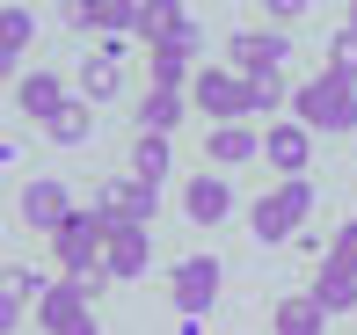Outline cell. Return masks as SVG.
Here are the masks:
<instances>
[{
  "instance_id": "4fadbf2b",
  "label": "cell",
  "mask_w": 357,
  "mask_h": 335,
  "mask_svg": "<svg viewBox=\"0 0 357 335\" xmlns=\"http://www.w3.org/2000/svg\"><path fill=\"white\" fill-rule=\"evenodd\" d=\"M146 263H153V241H146V226H117V233L102 241V277L132 284V277H146Z\"/></svg>"
},
{
  "instance_id": "ba28073f",
  "label": "cell",
  "mask_w": 357,
  "mask_h": 335,
  "mask_svg": "<svg viewBox=\"0 0 357 335\" xmlns=\"http://www.w3.org/2000/svg\"><path fill=\"white\" fill-rule=\"evenodd\" d=\"M37 321H44V335H95V313H88V292H80L73 277H59L52 292L37 299Z\"/></svg>"
},
{
  "instance_id": "277c9868",
  "label": "cell",
  "mask_w": 357,
  "mask_h": 335,
  "mask_svg": "<svg viewBox=\"0 0 357 335\" xmlns=\"http://www.w3.org/2000/svg\"><path fill=\"white\" fill-rule=\"evenodd\" d=\"M306 219H314V182H306V175H299V182L263 189V197L248 204V226H255V241H270V248H278V241H291V233H299Z\"/></svg>"
},
{
  "instance_id": "5b68a950",
  "label": "cell",
  "mask_w": 357,
  "mask_h": 335,
  "mask_svg": "<svg viewBox=\"0 0 357 335\" xmlns=\"http://www.w3.org/2000/svg\"><path fill=\"white\" fill-rule=\"evenodd\" d=\"M168 284H175V313H183V335H197V328H204V313H212V299H219V255H183Z\"/></svg>"
},
{
  "instance_id": "e0dca14e",
  "label": "cell",
  "mask_w": 357,
  "mask_h": 335,
  "mask_svg": "<svg viewBox=\"0 0 357 335\" xmlns=\"http://www.w3.org/2000/svg\"><path fill=\"white\" fill-rule=\"evenodd\" d=\"M306 299H314L321 313H357V277H350V270H335V263H321L314 284H306Z\"/></svg>"
},
{
  "instance_id": "30bf717a",
  "label": "cell",
  "mask_w": 357,
  "mask_h": 335,
  "mask_svg": "<svg viewBox=\"0 0 357 335\" xmlns=\"http://www.w3.org/2000/svg\"><path fill=\"white\" fill-rule=\"evenodd\" d=\"M263 161L270 168H278V182H299V175H306V161H314V132H306V124H270V132H263Z\"/></svg>"
},
{
  "instance_id": "5bb4252c",
  "label": "cell",
  "mask_w": 357,
  "mask_h": 335,
  "mask_svg": "<svg viewBox=\"0 0 357 335\" xmlns=\"http://www.w3.org/2000/svg\"><path fill=\"white\" fill-rule=\"evenodd\" d=\"M66 102H73V88L59 81V73H22V81H15V109H22V117H37V124H52Z\"/></svg>"
},
{
  "instance_id": "6da1fadb",
  "label": "cell",
  "mask_w": 357,
  "mask_h": 335,
  "mask_svg": "<svg viewBox=\"0 0 357 335\" xmlns=\"http://www.w3.org/2000/svg\"><path fill=\"white\" fill-rule=\"evenodd\" d=\"M190 102L212 124H248V117H263V109H284L291 95H284L278 73H270V81H248V73H234V66H204L197 81H190Z\"/></svg>"
},
{
  "instance_id": "7c38bea8",
  "label": "cell",
  "mask_w": 357,
  "mask_h": 335,
  "mask_svg": "<svg viewBox=\"0 0 357 335\" xmlns=\"http://www.w3.org/2000/svg\"><path fill=\"white\" fill-rule=\"evenodd\" d=\"M22 219L37 233H59L73 219V189L59 182V175H37V182H22Z\"/></svg>"
},
{
  "instance_id": "7402d4cb",
  "label": "cell",
  "mask_w": 357,
  "mask_h": 335,
  "mask_svg": "<svg viewBox=\"0 0 357 335\" xmlns=\"http://www.w3.org/2000/svg\"><path fill=\"white\" fill-rule=\"evenodd\" d=\"M183 81H197V73H190V52L153 44V88H160V95H183Z\"/></svg>"
},
{
  "instance_id": "3957f363",
  "label": "cell",
  "mask_w": 357,
  "mask_h": 335,
  "mask_svg": "<svg viewBox=\"0 0 357 335\" xmlns=\"http://www.w3.org/2000/svg\"><path fill=\"white\" fill-rule=\"evenodd\" d=\"M102 241H109V226L95 212H73L66 226L52 233V255H59V270H66V277L80 284V292H95V284H102Z\"/></svg>"
},
{
  "instance_id": "d6986e66",
  "label": "cell",
  "mask_w": 357,
  "mask_h": 335,
  "mask_svg": "<svg viewBox=\"0 0 357 335\" xmlns=\"http://www.w3.org/2000/svg\"><path fill=\"white\" fill-rule=\"evenodd\" d=\"M270 335H328V313L306 292H291V299H278V313H270Z\"/></svg>"
},
{
  "instance_id": "52a82bcc",
  "label": "cell",
  "mask_w": 357,
  "mask_h": 335,
  "mask_svg": "<svg viewBox=\"0 0 357 335\" xmlns=\"http://www.w3.org/2000/svg\"><path fill=\"white\" fill-rule=\"evenodd\" d=\"M153 204H160V189L132 182V175H109L102 197H95V219H102L109 233H117V226H146V219H153Z\"/></svg>"
},
{
  "instance_id": "ffe728a7",
  "label": "cell",
  "mask_w": 357,
  "mask_h": 335,
  "mask_svg": "<svg viewBox=\"0 0 357 335\" xmlns=\"http://www.w3.org/2000/svg\"><path fill=\"white\" fill-rule=\"evenodd\" d=\"M44 139H52V146H88V139H95V102H80V95H73V102L44 124Z\"/></svg>"
},
{
  "instance_id": "d4e9b609",
  "label": "cell",
  "mask_w": 357,
  "mask_h": 335,
  "mask_svg": "<svg viewBox=\"0 0 357 335\" xmlns=\"http://www.w3.org/2000/svg\"><path fill=\"white\" fill-rule=\"evenodd\" d=\"M0 284H8V292H15V299H22V306H37V299H44V292H52V284H44V277H37V270H29V263H15V270H0Z\"/></svg>"
},
{
  "instance_id": "cb8c5ba5",
  "label": "cell",
  "mask_w": 357,
  "mask_h": 335,
  "mask_svg": "<svg viewBox=\"0 0 357 335\" xmlns=\"http://www.w3.org/2000/svg\"><path fill=\"white\" fill-rule=\"evenodd\" d=\"M328 73L357 88V29H335V37H328Z\"/></svg>"
},
{
  "instance_id": "7a4b0ae2",
  "label": "cell",
  "mask_w": 357,
  "mask_h": 335,
  "mask_svg": "<svg viewBox=\"0 0 357 335\" xmlns=\"http://www.w3.org/2000/svg\"><path fill=\"white\" fill-rule=\"evenodd\" d=\"M291 124L306 132H357V88L321 73V81H299L291 88Z\"/></svg>"
},
{
  "instance_id": "83f0119b",
  "label": "cell",
  "mask_w": 357,
  "mask_h": 335,
  "mask_svg": "<svg viewBox=\"0 0 357 335\" xmlns=\"http://www.w3.org/2000/svg\"><path fill=\"white\" fill-rule=\"evenodd\" d=\"M343 29H357V8H350V15H343Z\"/></svg>"
},
{
  "instance_id": "603a6c76",
  "label": "cell",
  "mask_w": 357,
  "mask_h": 335,
  "mask_svg": "<svg viewBox=\"0 0 357 335\" xmlns=\"http://www.w3.org/2000/svg\"><path fill=\"white\" fill-rule=\"evenodd\" d=\"M29 37H37V15H29V8H0V52L15 59Z\"/></svg>"
},
{
  "instance_id": "2e32d148",
  "label": "cell",
  "mask_w": 357,
  "mask_h": 335,
  "mask_svg": "<svg viewBox=\"0 0 357 335\" xmlns=\"http://www.w3.org/2000/svg\"><path fill=\"white\" fill-rule=\"evenodd\" d=\"M204 153H212V175H219V168H241V161L263 153V132H248V124H212Z\"/></svg>"
},
{
  "instance_id": "484cf974",
  "label": "cell",
  "mask_w": 357,
  "mask_h": 335,
  "mask_svg": "<svg viewBox=\"0 0 357 335\" xmlns=\"http://www.w3.org/2000/svg\"><path fill=\"white\" fill-rule=\"evenodd\" d=\"M15 321H22V299H15L8 284H0V335H15Z\"/></svg>"
},
{
  "instance_id": "4316f807",
  "label": "cell",
  "mask_w": 357,
  "mask_h": 335,
  "mask_svg": "<svg viewBox=\"0 0 357 335\" xmlns=\"http://www.w3.org/2000/svg\"><path fill=\"white\" fill-rule=\"evenodd\" d=\"M8 73H15V59H8V52H0V81H8Z\"/></svg>"
},
{
  "instance_id": "44dd1931",
  "label": "cell",
  "mask_w": 357,
  "mask_h": 335,
  "mask_svg": "<svg viewBox=\"0 0 357 335\" xmlns=\"http://www.w3.org/2000/svg\"><path fill=\"white\" fill-rule=\"evenodd\" d=\"M175 124H183V95H160V88H146V95H139V132L168 139Z\"/></svg>"
},
{
  "instance_id": "9c48e42d",
  "label": "cell",
  "mask_w": 357,
  "mask_h": 335,
  "mask_svg": "<svg viewBox=\"0 0 357 335\" xmlns=\"http://www.w3.org/2000/svg\"><path fill=\"white\" fill-rule=\"evenodd\" d=\"M80 102H117L124 95V37H109V44H95L88 59H80Z\"/></svg>"
},
{
  "instance_id": "8992f818",
  "label": "cell",
  "mask_w": 357,
  "mask_h": 335,
  "mask_svg": "<svg viewBox=\"0 0 357 335\" xmlns=\"http://www.w3.org/2000/svg\"><path fill=\"white\" fill-rule=\"evenodd\" d=\"M284 59H291V37H284V29H234V44H226V66L248 73V81L284 73Z\"/></svg>"
},
{
  "instance_id": "ac0fdd59",
  "label": "cell",
  "mask_w": 357,
  "mask_h": 335,
  "mask_svg": "<svg viewBox=\"0 0 357 335\" xmlns=\"http://www.w3.org/2000/svg\"><path fill=\"white\" fill-rule=\"evenodd\" d=\"M168 175H175V146H168V139H153V132H139V139H132V182L160 189Z\"/></svg>"
},
{
  "instance_id": "8fae6325",
  "label": "cell",
  "mask_w": 357,
  "mask_h": 335,
  "mask_svg": "<svg viewBox=\"0 0 357 335\" xmlns=\"http://www.w3.org/2000/svg\"><path fill=\"white\" fill-rule=\"evenodd\" d=\"M183 219L190 226H226L234 219V182L226 175H190L183 182Z\"/></svg>"
},
{
  "instance_id": "9a60e30c",
  "label": "cell",
  "mask_w": 357,
  "mask_h": 335,
  "mask_svg": "<svg viewBox=\"0 0 357 335\" xmlns=\"http://www.w3.org/2000/svg\"><path fill=\"white\" fill-rule=\"evenodd\" d=\"M73 29H109V37H139V0H80L66 8Z\"/></svg>"
}]
</instances>
